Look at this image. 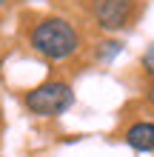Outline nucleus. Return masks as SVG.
I'll return each mask as SVG.
<instances>
[{
    "instance_id": "nucleus-1",
    "label": "nucleus",
    "mask_w": 154,
    "mask_h": 157,
    "mask_svg": "<svg viewBox=\"0 0 154 157\" xmlns=\"http://www.w3.org/2000/svg\"><path fill=\"white\" fill-rule=\"evenodd\" d=\"M29 46L34 54H40L43 60L51 63H66L71 57H77L83 49V37H80L77 26L69 17L49 14L40 17L37 23L29 29Z\"/></svg>"
},
{
    "instance_id": "nucleus-2",
    "label": "nucleus",
    "mask_w": 154,
    "mask_h": 157,
    "mask_svg": "<svg viewBox=\"0 0 154 157\" xmlns=\"http://www.w3.org/2000/svg\"><path fill=\"white\" fill-rule=\"evenodd\" d=\"M23 106L40 120H54L74 106V89L66 80H46L23 94Z\"/></svg>"
},
{
    "instance_id": "nucleus-3",
    "label": "nucleus",
    "mask_w": 154,
    "mask_h": 157,
    "mask_svg": "<svg viewBox=\"0 0 154 157\" xmlns=\"http://www.w3.org/2000/svg\"><path fill=\"white\" fill-rule=\"evenodd\" d=\"M140 0H86V12L92 14L94 26L106 34L126 32L137 20Z\"/></svg>"
},
{
    "instance_id": "nucleus-4",
    "label": "nucleus",
    "mask_w": 154,
    "mask_h": 157,
    "mask_svg": "<svg viewBox=\"0 0 154 157\" xmlns=\"http://www.w3.org/2000/svg\"><path fill=\"white\" fill-rule=\"evenodd\" d=\"M126 146L140 154H148L154 151V123L151 120H137V123H131L126 128Z\"/></svg>"
},
{
    "instance_id": "nucleus-5",
    "label": "nucleus",
    "mask_w": 154,
    "mask_h": 157,
    "mask_svg": "<svg viewBox=\"0 0 154 157\" xmlns=\"http://www.w3.org/2000/svg\"><path fill=\"white\" fill-rule=\"evenodd\" d=\"M123 40H117V37H106L100 43H94V60L97 63H103V66H108V63H114L117 57L123 54Z\"/></svg>"
},
{
    "instance_id": "nucleus-6",
    "label": "nucleus",
    "mask_w": 154,
    "mask_h": 157,
    "mask_svg": "<svg viewBox=\"0 0 154 157\" xmlns=\"http://www.w3.org/2000/svg\"><path fill=\"white\" fill-rule=\"evenodd\" d=\"M140 69H143V75H146V77L154 80V43H148V49L140 54Z\"/></svg>"
},
{
    "instance_id": "nucleus-7",
    "label": "nucleus",
    "mask_w": 154,
    "mask_h": 157,
    "mask_svg": "<svg viewBox=\"0 0 154 157\" xmlns=\"http://www.w3.org/2000/svg\"><path fill=\"white\" fill-rule=\"evenodd\" d=\"M146 100H148V103L154 106V80H151L148 86H146Z\"/></svg>"
}]
</instances>
